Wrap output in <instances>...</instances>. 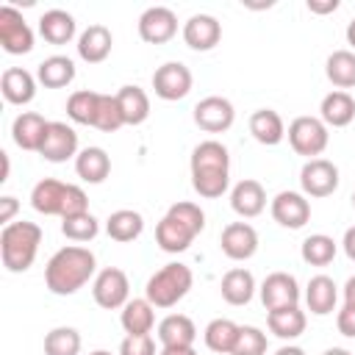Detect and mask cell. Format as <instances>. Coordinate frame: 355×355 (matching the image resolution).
Listing matches in <instances>:
<instances>
[{
	"mask_svg": "<svg viewBox=\"0 0 355 355\" xmlns=\"http://www.w3.org/2000/svg\"><path fill=\"white\" fill-rule=\"evenodd\" d=\"M94 269H97V258L89 247L67 244L50 255L44 266V286L58 297H69L94 277Z\"/></svg>",
	"mask_w": 355,
	"mask_h": 355,
	"instance_id": "1",
	"label": "cell"
},
{
	"mask_svg": "<svg viewBox=\"0 0 355 355\" xmlns=\"http://www.w3.org/2000/svg\"><path fill=\"white\" fill-rule=\"evenodd\" d=\"M191 186L200 197L216 200L230 186V153L222 141L205 139L191 150Z\"/></svg>",
	"mask_w": 355,
	"mask_h": 355,
	"instance_id": "2",
	"label": "cell"
},
{
	"mask_svg": "<svg viewBox=\"0 0 355 355\" xmlns=\"http://www.w3.org/2000/svg\"><path fill=\"white\" fill-rule=\"evenodd\" d=\"M42 244V227L36 222L19 219L0 230V258L8 272H28L36 261Z\"/></svg>",
	"mask_w": 355,
	"mask_h": 355,
	"instance_id": "3",
	"label": "cell"
},
{
	"mask_svg": "<svg viewBox=\"0 0 355 355\" xmlns=\"http://www.w3.org/2000/svg\"><path fill=\"white\" fill-rule=\"evenodd\" d=\"M191 283H194L191 269H189L186 263L175 261V263L161 266L155 275H150V280H147V286H144V297H147L155 308H172V305H178V302L189 294Z\"/></svg>",
	"mask_w": 355,
	"mask_h": 355,
	"instance_id": "4",
	"label": "cell"
},
{
	"mask_svg": "<svg viewBox=\"0 0 355 355\" xmlns=\"http://www.w3.org/2000/svg\"><path fill=\"white\" fill-rule=\"evenodd\" d=\"M286 136H288L291 150L297 155H305L308 161L311 158H319L327 150V144H330L327 125L319 116H297V119H291Z\"/></svg>",
	"mask_w": 355,
	"mask_h": 355,
	"instance_id": "5",
	"label": "cell"
},
{
	"mask_svg": "<svg viewBox=\"0 0 355 355\" xmlns=\"http://www.w3.org/2000/svg\"><path fill=\"white\" fill-rule=\"evenodd\" d=\"M92 297L100 308L105 311H116V308H125V302L130 300V283H128V275L119 269V266H105L94 275L92 280Z\"/></svg>",
	"mask_w": 355,
	"mask_h": 355,
	"instance_id": "6",
	"label": "cell"
},
{
	"mask_svg": "<svg viewBox=\"0 0 355 355\" xmlns=\"http://www.w3.org/2000/svg\"><path fill=\"white\" fill-rule=\"evenodd\" d=\"M0 47L8 55H25L33 50V31L11 3L0 6Z\"/></svg>",
	"mask_w": 355,
	"mask_h": 355,
	"instance_id": "7",
	"label": "cell"
},
{
	"mask_svg": "<svg viewBox=\"0 0 355 355\" xmlns=\"http://www.w3.org/2000/svg\"><path fill=\"white\" fill-rule=\"evenodd\" d=\"M191 69L183 64V61H166L161 64L155 72H153V89H155V97L166 100V103H175V100H183L189 92H191Z\"/></svg>",
	"mask_w": 355,
	"mask_h": 355,
	"instance_id": "8",
	"label": "cell"
},
{
	"mask_svg": "<svg viewBox=\"0 0 355 355\" xmlns=\"http://www.w3.org/2000/svg\"><path fill=\"white\" fill-rule=\"evenodd\" d=\"M338 166L327 158H311L300 169V189L305 197H330L338 189Z\"/></svg>",
	"mask_w": 355,
	"mask_h": 355,
	"instance_id": "9",
	"label": "cell"
},
{
	"mask_svg": "<svg viewBox=\"0 0 355 355\" xmlns=\"http://www.w3.org/2000/svg\"><path fill=\"white\" fill-rule=\"evenodd\" d=\"M233 119H236V108L227 97L211 94L194 105V125L205 133H225V130H230Z\"/></svg>",
	"mask_w": 355,
	"mask_h": 355,
	"instance_id": "10",
	"label": "cell"
},
{
	"mask_svg": "<svg viewBox=\"0 0 355 355\" xmlns=\"http://www.w3.org/2000/svg\"><path fill=\"white\" fill-rule=\"evenodd\" d=\"M269 211H272V219L288 230H300L311 219V202L302 191H277Z\"/></svg>",
	"mask_w": 355,
	"mask_h": 355,
	"instance_id": "11",
	"label": "cell"
},
{
	"mask_svg": "<svg viewBox=\"0 0 355 355\" xmlns=\"http://www.w3.org/2000/svg\"><path fill=\"white\" fill-rule=\"evenodd\" d=\"M39 155L50 164H64L72 155H78V133L67 122H50L39 147Z\"/></svg>",
	"mask_w": 355,
	"mask_h": 355,
	"instance_id": "12",
	"label": "cell"
},
{
	"mask_svg": "<svg viewBox=\"0 0 355 355\" xmlns=\"http://www.w3.org/2000/svg\"><path fill=\"white\" fill-rule=\"evenodd\" d=\"M178 33V14L166 6H150L139 17V36L147 44H166Z\"/></svg>",
	"mask_w": 355,
	"mask_h": 355,
	"instance_id": "13",
	"label": "cell"
},
{
	"mask_svg": "<svg viewBox=\"0 0 355 355\" xmlns=\"http://www.w3.org/2000/svg\"><path fill=\"white\" fill-rule=\"evenodd\" d=\"M258 291H261V302H263L266 311L300 305V283L288 272H272V275H266Z\"/></svg>",
	"mask_w": 355,
	"mask_h": 355,
	"instance_id": "14",
	"label": "cell"
},
{
	"mask_svg": "<svg viewBox=\"0 0 355 355\" xmlns=\"http://www.w3.org/2000/svg\"><path fill=\"white\" fill-rule=\"evenodd\" d=\"M219 247L230 261H247L258 252V233L250 222H230L219 236Z\"/></svg>",
	"mask_w": 355,
	"mask_h": 355,
	"instance_id": "15",
	"label": "cell"
},
{
	"mask_svg": "<svg viewBox=\"0 0 355 355\" xmlns=\"http://www.w3.org/2000/svg\"><path fill=\"white\" fill-rule=\"evenodd\" d=\"M219 39H222V25L211 14H191L183 22V42H186V47H191L197 53L214 50L219 44Z\"/></svg>",
	"mask_w": 355,
	"mask_h": 355,
	"instance_id": "16",
	"label": "cell"
},
{
	"mask_svg": "<svg viewBox=\"0 0 355 355\" xmlns=\"http://www.w3.org/2000/svg\"><path fill=\"white\" fill-rule=\"evenodd\" d=\"M47 119L36 111H22L14 122H11V139L19 150H28V153H39L42 147V139H44V130H47Z\"/></svg>",
	"mask_w": 355,
	"mask_h": 355,
	"instance_id": "17",
	"label": "cell"
},
{
	"mask_svg": "<svg viewBox=\"0 0 355 355\" xmlns=\"http://www.w3.org/2000/svg\"><path fill=\"white\" fill-rule=\"evenodd\" d=\"M230 208L239 216H244V219H252V216L263 214V208H266V191H263V186L258 180H252V178L239 180L230 189Z\"/></svg>",
	"mask_w": 355,
	"mask_h": 355,
	"instance_id": "18",
	"label": "cell"
},
{
	"mask_svg": "<svg viewBox=\"0 0 355 355\" xmlns=\"http://www.w3.org/2000/svg\"><path fill=\"white\" fill-rule=\"evenodd\" d=\"M119 324L128 336H147L155 327V305L147 297H133L119 313Z\"/></svg>",
	"mask_w": 355,
	"mask_h": 355,
	"instance_id": "19",
	"label": "cell"
},
{
	"mask_svg": "<svg viewBox=\"0 0 355 355\" xmlns=\"http://www.w3.org/2000/svg\"><path fill=\"white\" fill-rule=\"evenodd\" d=\"M305 311L300 305H288V308H275V311H266V327L272 336L283 338V341H294L305 333Z\"/></svg>",
	"mask_w": 355,
	"mask_h": 355,
	"instance_id": "20",
	"label": "cell"
},
{
	"mask_svg": "<svg viewBox=\"0 0 355 355\" xmlns=\"http://www.w3.org/2000/svg\"><path fill=\"white\" fill-rule=\"evenodd\" d=\"M78 55L86 61V64H103L108 55H111V47H114V36L105 25H89L80 36H78Z\"/></svg>",
	"mask_w": 355,
	"mask_h": 355,
	"instance_id": "21",
	"label": "cell"
},
{
	"mask_svg": "<svg viewBox=\"0 0 355 355\" xmlns=\"http://www.w3.org/2000/svg\"><path fill=\"white\" fill-rule=\"evenodd\" d=\"M0 92L11 105H28L36 97V78L22 67H8L0 78Z\"/></svg>",
	"mask_w": 355,
	"mask_h": 355,
	"instance_id": "22",
	"label": "cell"
},
{
	"mask_svg": "<svg viewBox=\"0 0 355 355\" xmlns=\"http://www.w3.org/2000/svg\"><path fill=\"white\" fill-rule=\"evenodd\" d=\"M338 302V286L333 283V277L327 275H313L305 286V305L311 313L316 316H327L336 311Z\"/></svg>",
	"mask_w": 355,
	"mask_h": 355,
	"instance_id": "23",
	"label": "cell"
},
{
	"mask_svg": "<svg viewBox=\"0 0 355 355\" xmlns=\"http://www.w3.org/2000/svg\"><path fill=\"white\" fill-rule=\"evenodd\" d=\"M319 119L327 128H347L355 119V97L349 92H341V89L324 94L322 105H319Z\"/></svg>",
	"mask_w": 355,
	"mask_h": 355,
	"instance_id": "24",
	"label": "cell"
},
{
	"mask_svg": "<svg viewBox=\"0 0 355 355\" xmlns=\"http://www.w3.org/2000/svg\"><path fill=\"white\" fill-rule=\"evenodd\" d=\"M75 31H78L75 17L64 8H50L39 17V33L50 44H69L75 39Z\"/></svg>",
	"mask_w": 355,
	"mask_h": 355,
	"instance_id": "25",
	"label": "cell"
},
{
	"mask_svg": "<svg viewBox=\"0 0 355 355\" xmlns=\"http://www.w3.org/2000/svg\"><path fill=\"white\" fill-rule=\"evenodd\" d=\"M250 133L258 144H266V147H275L286 139V125H283V116L275 111V108H258L250 114Z\"/></svg>",
	"mask_w": 355,
	"mask_h": 355,
	"instance_id": "26",
	"label": "cell"
},
{
	"mask_svg": "<svg viewBox=\"0 0 355 355\" xmlns=\"http://www.w3.org/2000/svg\"><path fill=\"white\" fill-rule=\"evenodd\" d=\"M194 230L189 225H183L180 219L164 214V219L155 225V244L164 250V252H183L191 247L194 241Z\"/></svg>",
	"mask_w": 355,
	"mask_h": 355,
	"instance_id": "27",
	"label": "cell"
},
{
	"mask_svg": "<svg viewBox=\"0 0 355 355\" xmlns=\"http://www.w3.org/2000/svg\"><path fill=\"white\" fill-rule=\"evenodd\" d=\"M158 341L161 347H194L197 327L186 313H169L158 322Z\"/></svg>",
	"mask_w": 355,
	"mask_h": 355,
	"instance_id": "28",
	"label": "cell"
},
{
	"mask_svg": "<svg viewBox=\"0 0 355 355\" xmlns=\"http://www.w3.org/2000/svg\"><path fill=\"white\" fill-rule=\"evenodd\" d=\"M64 194H67V183H61L55 178H42L31 191V205H33V211H39L44 216H61Z\"/></svg>",
	"mask_w": 355,
	"mask_h": 355,
	"instance_id": "29",
	"label": "cell"
},
{
	"mask_svg": "<svg viewBox=\"0 0 355 355\" xmlns=\"http://www.w3.org/2000/svg\"><path fill=\"white\" fill-rule=\"evenodd\" d=\"M219 291H222V300L227 305H247L252 297H255V277L250 269H230L225 272L222 283H219Z\"/></svg>",
	"mask_w": 355,
	"mask_h": 355,
	"instance_id": "30",
	"label": "cell"
},
{
	"mask_svg": "<svg viewBox=\"0 0 355 355\" xmlns=\"http://www.w3.org/2000/svg\"><path fill=\"white\" fill-rule=\"evenodd\" d=\"M75 172L83 183H103L111 175V158L103 147H86L75 155Z\"/></svg>",
	"mask_w": 355,
	"mask_h": 355,
	"instance_id": "31",
	"label": "cell"
},
{
	"mask_svg": "<svg viewBox=\"0 0 355 355\" xmlns=\"http://www.w3.org/2000/svg\"><path fill=\"white\" fill-rule=\"evenodd\" d=\"M36 80L44 89H64L75 80V61L69 55H50L36 67Z\"/></svg>",
	"mask_w": 355,
	"mask_h": 355,
	"instance_id": "32",
	"label": "cell"
},
{
	"mask_svg": "<svg viewBox=\"0 0 355 355\" xmlns=\"http://www.w3.org/2000/svg\"><path fill=\"white\" fill-rule=\"evenodd\" d=\"M141 230H144V216L139 211H133V208H119L105 219V233L114 241H122V244L139 239Z\"/></svg>",
	"mask_w": 355,
	"mask_h": 355,
	"instance_id": "33",
	"label": "cell"
},
{
	"mask_svg": "<svg viewBox=\"0 0 355 355\" xmlns=\"http://www.w3.org/2000/svg\"><path fill=\"white\" fill-rule=\"evenodd\" d=\"M239 327L233 319H211L202 330V341L211 352H219V355H230L233 347H236V338H239Z\"/></svg>",
	"mask_w": 355,
	"mask_h": 355,
	"instance_id": "34",
	"label": "cell"
},
{
	"mask_svg": "<svg viewBox=\"0 0 355 355\" xmlns=\"http://www.w3.org/2000/svg\"><path fill=\"white\" fill-rule=\"evenodd\" d=\"M116 100H119V108H122V116H125V125H141L147 116H150V97L141 86H122L116 92Z\"/></svg>",
	"mask_w": 355,
	"mask_h": 355,
	"instance_id": "35",
	"label": "cell"
},
{
	"mask_svg": "<svg viewBox=\"0 0 355 355\" xmlns=\"http://www.w3.org/2000/svg\"><path fill=\"white\" fill-rule=\"evenodd\" d=\"M324 75L336 89H341V92L352 89L355 86V53L352 50H333L324 61Z\"/></svg>",
	"mask_w": 355,
	"mask_h": 355,
	"instance_id": "36",
	"label": "cell"
},
{
	"mask_svg": "<svg viewBox=\"0 0 355 355\" xmlns=\"http://www.w3.org/2000/svg\"><path fill=\"white\" fill-rule=\"evenodd\" d=\"M97 103H100V92L92 89H78L69 94L67 100V116L78 125H92L94 128V116H97Z\"/></svg>",
	"mask_w": 355,
	"mask_h": 355,
	"instance_id": "37",
	"label": "cell"
},
{
	"mask_svg": "<svg viewBox=\"0 0 355 355\" xmlns=\"http://www.w3.org/2000/svg\"><path fill=\"white\" fill-rule=\"evenodd\" d=\"M336 250H338V244H336L327 233H313V236H308V239L302 241L300 255H302V261L311 263V266H327V263L336 258Z\"/></svg>",
	"mask_w": 355,
	"mask_h": 355,
	"instance_id": "38",
	"label": "cell"
},
{
	"mask_svg": "<svg viewBox=\"0 0 355 355\" xmlns=\"http://www.w3.org/2000/svg\"><path fill=\"white\" fill-rule=\"evenodd\" d=\"M80 333L61 324L44 336V355H80Z\"/></svg>",
	"mask_w": 355,
	"mask_h": 355,
	"instance_id": "39",
	"label": "cell"
},
{
	"mask_svg": "<svg viewBox=\"0 0 355 355\" xmlns=\"http://www.w3.org/2000/svg\"><path fill=\"white\" fill-rule=\"evenodd\" d=\"M122 125H125V116H122V108H119L116 94H103V92H100L94 128L103 130V133H116Z\"/></svg>",
	"mask_w": 355,
	"mask_h": 355,
	"instance_id": "40",
	"label": "cell"
},
{
	"mask_svg": "<svg viewBox=\"0 0 355 355\" xmlns=\"http://www.w3.org/2000/svg\"><path fill=\"white\" fill-rule=\"evenodd\" d=\"M61 233L75 241V244H83V241H92L97 233H100V222L86 211V214H78V216H67L61 219Z\"/></svg>",
	"mask_w": 355,
	"mask_h": 355,
	"instance_id": "41",
	"label": "cell"
},
{
	"mask_svg": "<svg viewBox=\"0 0 355 355\" xmlns=\"http://www.w3.org/2000/svg\"><path fill=\"white\" fill-rule=\"evenodd\" d=\"M266 333L255 324H241L239 327V338H236V347L230 355H266Z\"/></svg>",
	"mask_w": 355,
	"mask_h": 355,
	"instance_id": "42",
	"label": "cell"
},
{
	"mask_svg": "<svg viewBox=\"0 0 355 355\" xmlns=\"http://www.w3.org/2000/svg\"><path fill=\"white\" fill-rule=\"evenodd\" d=\"M166 214L175 216V219H180L183 225H189L194 233H202V227H205V214H202V208L197 202H189V200L175 202V205H169Z\"/></svg>",
	"mask_w": 355,
	"mask_h": 355,
	"instance_id": "43",
	"label": "cell"
},
{
	"mask_svg": "<svg viewBox=\"0 0 355 355\" xmlns=\"http://www.w3.org/2000/svg\"><path fill=\"white\" fill-rule=\"evenodd\" d=\"M89 211V197L80 186L75 183H67V194H64V211H61V219L67 216H78V214H86Z\"/></svg>",
	"mask_w": 355,
	"mask_h": 355,
	"instance_id": "44",
	"label": "cell"
},
{
	"mask_svg": "<svg viewBox=\"0 0 355 355\" xmlns=\"http://www.w3.org/2000/svg\"><path fill=\"white\" fill-rule=\"evenodd\" d=\"M119 355H155L153 336H125L119 344Z\"/></svg>",
	"mask_w": 355,
	"mask_h": 355,
	"instance_id": "45",
	"label": "cell"
},
{
	"mask_svg": "<svg viewBox=\"0 0 355 355\" xmlns=\"http://www.w3.org/2000/svg\"><path fill=\"white\" fill-rule=\"evenodd\" d=\"M336 327H338V333H341V336L355 338V305L344 302V308H341V311H338V316H336Z\"/></svg>",
	"mask_w": 355,
	"mask_h": 355,
	"instance_id": "46",
	"label": "cell"
},
{
	"mask_svg": "<svg viewBox=\"0 0 355 355\" xmlns=\"http://www.w3.org/2000/svg\"><path fill=\"white\" fill-rule=\"evenodd\" d=\"M17 211H19V202H17V197H11V194L0 197V222H3V227L14 222V214H17Z\"/></svg>",
	"mask_w": 355,
	"mask_h": 355,
	"instance_id": "47",
	"label": "cell"
},
{
	"mask_svg": "<svg viewBox=\"0 0 355 355\" xmlns=\"http://www.w3.org/2000/svg\"><path fill=\"white\" fill-rule=\"evenodd\" d=\"M338 8V0H308L311 14H333Z\"/></svg>",
	"mask_w": 355,
	"mask_h": 355,
	"instance_id": "48",
	"label": "cell"
},
{
	"mask_svg": "<svg viewBox=\"0 0 355 355\" xmlns=\"http://www.w3.org/2000/svg\"><path fill=\"white\" fill-rule=\"evenodd\" d=\"M341 247H344V252H347V258H349V261H355V225L344 230V239H341Z\"/></svg>",
	"mask_w": 355,
	"mask_h": 355,
	"instance_id": "49",
	"label": "cell"
},
{
	"mask_svg": "<svg viewBox=\"0 0 355 355\" xmlns=\"http://www.w3.org/2000/svg\"><path fill=\"white\" fill-rule=\"evenodd\" d=\"M158 355H197L194 347H161Z\"/></svg>",
	"mask_w": 355,
	"mask_h": 355,
	"instance_id": "50",
	"label": "cell"
},
{
	"mask_svg": "<svg viewBox=\"0 0 355 355\" xmlns=\"http://www.w3.org/2000/svg\"><path fill=\"white\" fill-rule=\"evenodd\" d=\"M344 302H349V305H355V275L344 283Z\"/></svg>",
	"mask_w": 355,
	"mask_h": 355,
	"instance_id": "51",
	"label": "cell"
},
{
	"mask_svg": "<svg viewBox=\"0 0 355 355\" xmlns=\"http://www.w3.org/2000/svg\"><path fill=\"white\" fill-rule=\"evenodd\" d=\"M275 355H305V349H302V347H294V344H286V347H280Z\"/></svg>",
	"mask_w": 355,
	"mask_h": 355,
	"instance_id": "52",
	"label": "cell"
},
{
	"mask_svg": "<svg viewBox=\"0 0 355 355\" xmlns=\"http://www.w3.org/2000/svg\"><path fill=\"white\" fill-rule=\"evenodd\" d=\"M347 44H349L352 53H355V19H349V25H347Z\"/></svg>",
	"mask_w": 355,
	"mask_h": 355,
	"instance_id": "53",
	"label": "cell"
},
{
	"mask_svg": "<svg viewBox=\"0 0 355 355\" xmlns=\"http://www.w3.org/2000/svg\"><path fill=\"white\" fill-rule=\"evenodd\" d=\"M0 158H3V175H0V183H6V180H8V169H11V166H8V155H6V153H0Z\"/></svg>",
	"mask_w": 355,
	"mask_h": 355,
	"instance_id": "54",
	"label": "cell"
},
{
	"mask_svg": "<svg viewBox=\"0 0 355 355\" xmlns=\"http://www.w3.org/2000/svg\"><path fill=\"white\" fill-rule=\"evenodd\" d=\"M322 355H352L349 349H344V347H330V349H324Z\"/></svg>",
	"mask_w": 355,
	"mask_h": 355,
	"instance_id": "55",
	"label": "cell"
},
{
	"mask_svg": "<svg viewBox=\"0 0 355 355\" xmlns=\"http://www.w3.org/2000/svg\"><path fill=\"white\" fill-rule=\"evenodd\" d=\"M89 355H111L108 349H94V352H89Z\"/></svg>",
	"mask_w": 355,
	"mask_h": 355,
	"instance_id": "56",
	"label": "cell"
},
{
	"mask_svg": "<svg viewBox=\"0 0 355 355\" xmlns=\"http://www.w3.org/2000/svg\"><path fill=\"white\" fill-rule=\"evenodd\" d=\"M352 208H355V191H352Z\"/></svg>",
	"mask_w": 355,
	"mask_h": 355,
	"instance_id": "57",
	"label": "cell"
}]
</instances>
